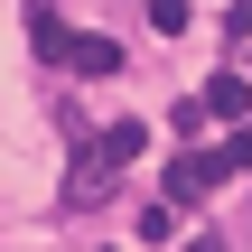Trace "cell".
Here are the masks:
<instances>
[{"label":"cell","mask_w":252,"mask_h":252,"mask_svg":"<svg viewBox=\"0 0 252 252\" xmlns=\"http://www.w3.org/2000/svg\"><path fill=\"white\" fill-rule=\"evenodd\" d=\"M103 150H112V159H140V150H150V131H140V122H112V131H103Z\"/></svg>","instance_id":"52a82bcc"},{"label":"cell","mask_w":252,"mask_h":252,"mask_svg":"<svg viewBox=\"0 0 252 252\" xmlns=\"http://www.w3.org/2000/svg\"><path fill=\"white\" fill-rule=\"evenodd\" d=\"M150 28H159V37H178V28H187V0H150Z\"/></svg>","instance_id":"9c48e42d"},{"label":"cell","mask_w":252,"mask_h":252,"mask_svg":"<svg viewBox=\"0 0 252 252\" xmlns=\"http://www.w3.org/2000/svg\"><path fill=\"white\" fill-rule=\"evenodd\" d=\"M140 243H187V224H178V196H168V206H150V215H140Z\"/></svg>","instance_id":"8992f818"},{"label":"cell","mask_w":252,"mask_h":252,"mask_svg":"<svg viewBox=\"0 0 252 252\" xmlns=\"http://www.w3.org/2000/svg\"><path fill=\"white\" fill-rule=\"evenodd\" d=\"M65 65H75V75H122V47H112V37H94V28H84V37H75V47H65Z\"/></svg>","instance_id":"3957f363"},{"label":"cell","mask_w":252,"mask_h":252,"mask_svg":"<svg viewBox=\"0 0 252 252\" xmlns=\"http://www.w3.org/2000/svg\"><path fill=\"white\" fill-rule=\"evenodd\" d=\"M206 112L243 122V112H252V84H243V75H215V84H206Z\"/></svg>","instance_id":"277c9868"},{"label":"cell","mask_w":252,"mask_h":252,"mask_svg":"<svg viewBox=\"0 0 252 252\" xmlns=\"http://www.w3.org/2000/svg\"><path fill=\"white\" fill-rule=\"evenodd\" d=\"M224 37H234V56H252V0H234V9H224Z\"/></svg>","instance_id":"ba28073f"},{"label":"cell","mask_w":252,"mask_h":252,"mask_svg":"<svg viewBox=\"0 0 252 252\" xmlns=\"http://www.w3.org/2000/svg\"><path fill=\"white\" fill-rule=\"evenodd\" d=\"M112 168H122L112 150H75V168H65V206H75V215L103 206V196H112Z\"/></svg>","instance_id":"7a4b0ae2"},{"label":"cell","mask_w":252,"mask_h":252,"mask_svg":"<svg viewBox=\"0 0 252 252\" xmlns=\"http://www.w3.org/2000/svg\"><path fill=\"white\" fill-rule=\"evenodd\" d=\"M234 168H243V140H224V150H187V159H168V196H178V206H196V196H206V187H224Z\"/></svg>","instance_id":"6da1fadb"},{"label":"cell","mask_w":252,"mask_h":252,"mask_svg":"<svg viewBox=\"0 0 252 252\" xmlns=\"http://www.w3.org/2000/svg\"><path fill=\"white\" fill-rule=\"evenodd\" d=\"M28 47H37V56H65L75 37H65V19H56V9H28Z\"/></svg>","instance_id":"5b68a950"}]
</instances>
